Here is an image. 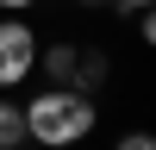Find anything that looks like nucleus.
Masks as SVG:
<instances>
[{
	"label": "nucleus",
	"mask_w": 156,
	"mask_h": 150,
	"mask_svg": "<svg viewBox=\"0 0 156 150\" xmlns=\"http://www.w3.org/2000/svg\"><path fill=\"white\" fill-rule=\"evenodd\" d=\"M19 144H31L25 138V100L0 94V150H19Z\"/></svg>",
	"instance_id": "4"
},
{
	"label": "nucleus",
	"mask_w": 156,
	"mask_h": 150,
	"mask_svg": "<svg viewBox=\"0 0 156 150\" xmlns=\"http://www.w3.org/2000/svg\"><path fill=\"white\" fill-rule=\"evenodd\" d=\"M119 12H144V6H156V0H112Z\"/></svg>",
	"instance_id": "9"
},
{
	"label": "nucleus",
	"mask_w": 156,
	"mask_h": 150,
	"mask_svg": "<svg viewBox=\"0 0 156 150\" xmlns=\"http://www.w3.org/2000/svg\"><path fill=\"white\" fill-rule=\"evenodd\" d=\"M37 75H44L50 88H81V44H44L37 50Z\"/></svg>",
	"instance_id": "3"
},
{
	"label": "nucleus",
	"mask_w": 156,
	"mask_h": 150,
	"mask_svg": "<svg viewBox=\"0 0 156 150\" xmlns=\"http://www.w3.org/2000/svg\"><path fill=\"white\" fill-rule=\"evenodd\" d=\"M112 150H156V131L131 125V131H119V138H112Z\"/></svg>",
	"instance_id": "6"
},
{
	"label": "nucleus",
	"mask_w": 156,
	"mask_h": 150,
	"mask_svg": "<svg viewBox=\"0 0 156 150\" xmlns=\"http://www.w3.org/2000/svg\"><path fill=\"white\" fill-rule=\"evenodd\" d=\"M37 0H0V12H31Z\"/></svg>",
	"instance_id": "8"
},
{
	"label": "nucleus",
	"mask_w": 156,
	"mask_h": 150,
	"mask_svg": "<svg viewBox=\"0 0 156 150\" xmlns=\"http://www.w3.org/2000/svg\"><path fill=\"white\" fill-rule=\"evenodd\" d=\"M137 38H144V50H156V6L137 12Z\"/></svg>",
	"instance_id": "7"
},
{
	"label": "nucleus",
	"mask_w": 156,
	"mask_h": 150,
	"mask_svg": "<svg viewBox=\"0 0 156 150\" xmlns=\"http://www.w3.org/2000/svg\"><path fill=\"white\" fill-rule=\"evenodd\" d=\"M37 50H44V38L31 31V19H0V94L37 75Z\"/></svg>",
	"instance_id": "2"
},
{
	"label": "nucleus",
	"mask_w": 156,
	"mask_h": 150,
	"mask_svg": "<svg viewBox=\"0 0 156 150\" xmlns=\"http://www.w3.org/2000/svg\"><path fill=\"white\" fill-rule=\"evenodd\" d=\"M100 81H106V50H81V94H94Z\"/></svg>",
	"instance_id": "5"
},
{
	"label": "nucleus",
	"mask_w": 156,
	"mask_h": 150,
	"mask_svg": "<svg viewBox=\"0 0 156 150\" xmlns=\"http://www.w3.org/2000/svg\"><path fill=\"white\" fill-rule=\"evenodd\" d=\"M75 6H112V0H75Z\"/></svg>",
	"instance_id": "10"
},
{
	"label": "nucleus",
	"mask_w": 156,
	"mask_h": 150,
	"mask_svg": "<svg viewBox=\"0 0 156 150\" xmlns=\"http://www.w3.org/2000/svg\"><path fill=\"white\" fill-rule=\"evenodd\" d=\"M94 125H100V106L81 88H37L25 100V138L37 150H75L94 138Z\"/></svg>",
	"instance_id": "1"
}]
</instances>
